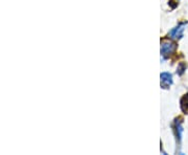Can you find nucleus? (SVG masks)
<instances>
[{"mask_svg":"<svg viewBox=\"0 0 188 155\" xmlns=\"http://www.w3.org/2000/svg\"><path fill=\"white\" fill-rule=\"evenodd\" d=\"M176 51V44L173 42H163L161 46V55L163 57L170 56L173 52Z\"/></svg>","mask_w":188,"mask_h":155,"instance_id":"1","label":"nucleus"},{"mask_svg":"<svg viewBox=\"0 0 188 155\" xmlns=\"http://www.w3.org/2000/svg\"><path fill=\"white\" fill-rule=\"evenodd\" d=\"M161 78V86L163 88H168L173 84V75L169 72H162L160 75Z\"/></svg>","mask_w":188,"mask_h":155,"instance_id":"2","label":"nucleus"},{"mask_svg":"<svg viewBox=\"0 0 188 155\" xmlns=\"http://www.w3.org/2000/svg\"><path fill=\"white\" fill-rule=\"evenodd\" d=\"M184 28H185V24H180L178 25L177 27L173 28L169 33V37L171 39H180L182 36H183V33H184Z\"/></svg>","mask_w":188,"mask_h":155,"instance_id":"3","label":"nucleus"},{"mask_svg":"<svg viewBox=\"0 0 188 155\" xmlns=\"http://www.w3.org/2000/svg\"><path fill=\"white\" fill-rule=\"evenodd\" d=\"M182 132H183V129H182L181 120H176V135H177V140H178L179 141H181Z\"/></svg>","mask_w":188,"mask_h":155,"instance_id":"4","label":"nucleus"},{"mask_svg":"<svg viewBox=\"0 0 188 155\" xmlns=\"http://www.w3.org/2000/svg\"><path fill=\"white\" fill-rule=\"evenodd\" d=\"M181 108L185 112V113L188 112V94H185L183 98H182V100H181Z\"/></svg>","mask_w":188,"mask_h":155,"instance_id":"5","label":"nucleus"},{"mask_svg":"<svg viewBox=\"0 0 188 155\" xmlns=\"http://www.w3.org/2000/svg\"><path fill=\"white\" fill-rule=\"evenodd\" d=\"M185 69H186V65H185L184 63H180L179 66H178V73L179 75H182Z\"/></svg>","mask_w":188,"mask_h":155,"instance_id":"6","label":"nucleus"}]
</instances>
